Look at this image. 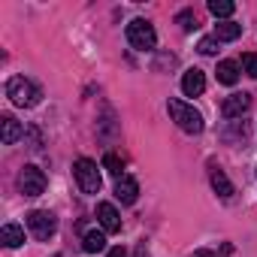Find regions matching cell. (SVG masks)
<instances>
[{
    "label": "cell",
    "mask_w": 257,
    "mask_h": 257,
    "mask_svg": "<svg viewBox=\"0 0 257 257\" xmlns=\"http://www.w3.org/2000/svg\"><path fill=\"white\" fill-rule=\"evenodd\" d=\"M167 112H170V118L176 121V127H179V131H185V134H191V137L203 134L206 121H203L200 109H194L191 103H185V100H176V97H170V103H167Z\"/></svg>",
    "instance_id": "cell-1"
},
{
    "label": "cell",
    "mask_w": 257,
    "mask_h": 257,
    "mask_svg": "<svg viewBox=\"0 0 257 257\" xmlns=\"http://www.w3.org/2000/svg\"><path fill=\"white\" fill-rule=\"evenodd\" d=\"M7 97L13 100V106H19V109H31V106L40 103L43 88H40L37 82L25 79V76H10V82H7Z\"/></svg>",
    "instance_id": "cell-2"
},
{
    "label": "cell",
    "mask_w": 257,
    "mask_h": 257,
    "mask_svg": "<svg viewBox=\"0 0 257 257\" xmlns=\"http://www.w3.org/2000/svg\"><path fill=\"white\" fill-rule=\"evenodd\" d=\"M124 34H127L131 49H137V52H155L158 49V31L149 19H134Z\"/></svg>",
    "instance_id": "cell-3"
},
{
    "label": "cell",
    "mask_w": 257,
    "mask_h": 257,
    "mask_svg": "<svg viewBox=\"0 0 257 257\" xmlns=\"http://www.w3.org/2000/svg\"><path fill=\"white\" fill-rule=\"evenodd\" d=\"M73 176H76V185H79L82 194H100V188H103V176H100L97 161H91V158H79V161L73 164Z\"/></svg>",
    "instance_id": "cell-4"
},
{
    "label": "cell",
    "mask_w": 257,
    "mask_h": 257,
    "mask_svg": "<svg viewBox=\"0 0 257 257\" xmlns=\"http://www.w3.org/2000/svg\"><path fill=\"white\" fill-rule=\"evenodd\" d=\"M28 230H31L34 239L49 242V239L58 233V218H55L49 209H34V212L28 215Z\"/></svg>",
    "instance_id": "cell-5"
},
{
    "label": "cell",
    "mask_w": 257,
    "mask_h": 257,
    "mask_svg": "<svg viewBox=\"0 0 257 257\" xmlns=\"http://www.w3.org/2000/svg\"><path fill=\"white\" fill-rule=\"evenodd\" d=\"M46 173L40 170V167H34V164H28L22 173H19V191L25 194V197H40L43 191H46Z\"/></svg>",
    "instance_id": "cell-6"
},
{
    "label": "cell",
    "mask_w": 257,
    "mask_h": 257,
    "mask_svg": "<svg viewBox=\"0 0 257 257\" xmlns=\"http://www.w3.org/2000/svg\"><path fill=\"white\" fill-rule=\"evenodd\" d=\"M248 109H251V94H245V91H233L221 100V115L224 118H242Z\"/></svg>",
    "instance_id": "cell-7"
},
{
    "label": "cell",
    "mask_w": 257,
    "mask_h": 257,
    "mask_svg": "<svg viewBox=\"0 0 257 257\" xmlns=\"http://www.w3.org/2000/svg\"><path fill=\"white\" fill-rule=\"evenodd\" d=\"M209 182H212V191H215L221 200H230V197H233V182L227 179V173H224L215 161H209Z\"/></svg>",
    "instance_id": "cell-8"
},
{
    "label": "cell",
    "mask_w": 257,
    "mask_h": 257,
    "mask_svg": "<svg viewBox=\"0 0 257 257\" xmlns=\"http://www.w3.org/2000/svg\"><path fill=\"white\" fill-rule=\"evenodd\" d=\"M97 221L103 233H118L121 230V215L115 209V203H97Z\"/></svg>",
    "instance_id": "cell-9"
},
{
    "label": "cell",
    "mask_w": 257,
    "mask_h": 257,
    "mask_svg": "<svg viewBox=\"0 0 257 257\" xmlns=\"http://www.w3.org/2000/svg\"><path fill=\"white\" fill-rule=\"evenodd\" d=\"M182 91H185V97H200V94L206 91V73L197 70V67L185 70V76H182Z\"/></svg>",
    "instance_id": "cell-10"
},
{
    "label": "cell",
    "mask_w": 257,
    "mask_h": 257,
    "mask_svg": "<svg viewBox=\"0 0 257 257\" xmlns=\"http://www.w3.org/2000/svg\"><path fill=\"white\" fill-rule=\"evenodd\" d=\"M22 137H25L22 121H16L13 115H4V118H0V143H4V146H16Z\"/></svg>",
    "instance_id": "cell-11"
},
{
    "label": "cell",
    "mask_w": 257,
    "mask_h": 257,
    "mask_svg": "<svg viewBox=\"0 0 257 257\" xmlns=\"http://www.w3.org/2000/svg\"><path fill=\"white\" fill-rule=\"evenodd\" d=\"M115 197H118L124 206H134L137 197H140V185H137V179H134V176H121V179L115 182Z\"/></svg>",
    "instance_id": "cell-12"
},
{
    "label": "cell",
    "mask_w": 257,
    "mask_h": 257,
    "mask_svg": "<svg viewBox=\"0 0 257 257\" xmlns=\"http://www.w3.org/2000/svg\"><path fill=\"white\" fill-rule=\"evenodd\" d=\"M0 242H4V248H22L25 245V227L22 224H4L0 227Z\"/></svg>",
    "instance_id": "cell-13"
},
{
    "label": "cell",
    "mask_w": 257,
    "mask_h": 257,
    "mask_svg": "<svg viewBox=\"0 0 257 257\" xmlns=\"http://www.w3.org/2000/svg\"><path fill=\"white\" fill-rule=\"evenodd\" d=\"M82 251H85V254H100V251H106V233H103V230H88V233L82 236Z\"/></svg>",
    "instance_id": "cell-14"
},
{
    "label": "cell",
    "mask_w": 257,
    "mask_h": 257,
    "mask_svg": "<svg viewBox=\"0 0 257 257\" xmlns=\"http://www.w3.org/2000/svg\"><path fill=\"white\" fill-rule=\"evenodd\" d=\"M239 37H242V25H236V22H218L215 25V40L218 43H233Z\"/></svg>",
    "instance_id": "cell-15"
},
{
    "label": "cell",
    "mask_w": 257,
    "mask_h": 257,
    "mask_svg": "<svg viewBox=\"0 0 257 257\" xmlns=\"http://www.w3.org/2000/svg\"><path fill=\"white\" fill-rule=\"evenodd\" d=\"M215 76H218L221 85H236V82H239V64H236V61H218Z\"/></svg>",
    "instance_id": "cell-16"
},
{
    "label": "cell",
    "mask_w": 257,
    "mask_h": 257,
    "mask_svg": "<svg viewBox=\"0 0 257 257\" xmlns=\"http://www.w3.org/2000/svg\"><path fill=\"white\" fill-rule=\"evenodd\" d=\"M209 13L218 22H230V16L236 13V4H230V0H209Z\"/></svg>",
    "instance_id": "cell-17"
},
{
    "label": "cell",
    "mask_w": 257,
    "mask_h": 257,
    "mask_svg": "<svg viewBox=\"0 0 257 257\" xmlns=\"http://www.w3.org/2000/svg\"><path fill=\"white\" fill-rule=\"evenodd\" d=\"M100 167H103L106 173H112L115 179H121V176H124V161H121L115 152H106V155H103V161H100Z\"/></svg>",
    "instance_id": "cell-18"
},
{
    "label": "cell",
    "mask_w": 257,
    "mask_h": 257,
    "mask_svg": "<svg viewBox=\"0 0 257 257\" xmlns=\"http://www.w3.org/2000/svg\"><path fill=\"white\" fill-rule=\"evenodd\" d=\"M176 25L185 31V34H191V31H197L200 25H197V13L194 10H182L179 16H176Z\"/></svg>",
    "instance_id": "cell-19"
},
{
    "label": "cell",
    "mask_w": 257,
    "mask_h": 257,
    "mask_svg": "<svg viewBox=\"0 0 257 257\" xmlns=\"http://www.w3.org/2000/svg\"><path fill=\"white\" fill-rule=\"evenodd\" d=\"M242 70H245L251 79H257V55H254V52L242 55Z\"/></svg>",
    "instance_id": "cell-20"
},
{
    "label": "cell",
    "mask_w": 257,
    "mask_h": 257,
    "mask_svg": "<svg viewBox=\"0 0 257 257\" xmlns=\"http://www.w3.org/2000/svg\"><path fill=\"white\" fill-rule=\"evenodd\" d=\"M197 49H200V55H218V40L215 37H203Z\"/></svg>",
    "instance_id": "cell-21"
},
{
    "label": "cell",
    "mask_w": 257,
    "mask_h": 257,
    "mask_svg": "<svg viewBox=\"0 0 257 257\" xmlns=\"http://www.w3.org/2000/svg\"><path fill=\"white\" fill-rule=\"evenodd\" d=\"M106 257H127V248H124V245H115V248H109Z\"/></svg>",
    "instance_id": "cell-22"
},
{
    "label": "cell",
    "mask_w": 257,
    "mask_h": 257,
    "mask_svg": "<svg viewBox=\"0 0 257 257\" xmlns=\"http://www.w3.org/2000/svg\"><path fill=\"white\" fill-rule=\"evenodd\" d=\"M134 257H149V248H146V242H140V245H137V251H134Z\"/></svg>",
    "instance_id": "cell-23"
},
{
    "label": "cell",
    "mask_w": 257,
    "mask_h": 257,
    "mask_svg": "<svg viewBox=\"0 0 257 257\" xmlns=\"http://www.w3.org/2000/svg\"><path fill=\"white\" fill-rule=\"evenodd\" d=\"M194 257H218V254L209 251V248H200V251H194Z\"/></svg>",
    "instance_id": "cell-24"
},
{
    "label": "cell",
    "mask_w": 257,
    "mask_h": 257,
    "mask_svg": "<svg viewBox=\"0 0 257 257\" xmlns=\"http://www.w3.org/2000/svg\"><path fill=\"white\" fill-rule=\"evenodd\" d=\"M55 257H64V254H55Z\"/></svg>",
    "instance_id": "cell-25"
}]
</instances>
